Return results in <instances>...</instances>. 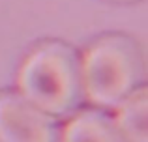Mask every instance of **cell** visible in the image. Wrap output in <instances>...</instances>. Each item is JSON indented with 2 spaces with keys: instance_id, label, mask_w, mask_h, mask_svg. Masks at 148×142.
Segmentation results:
<instances>
[{
  "instance_id": "cell-1",
  "label": "cell",
  "mask_w": 148,
  "mask_h": 142,
  "mask_svg": "<svg viewBox=\"0 0 148 142\" xmlns=\"http://www.w3.org/2000/svg\"><path fill=\"white\" fill-rule=\"evenodd\" d=\"M19 94L53 116H73L84 99L81 56L62 41H45L26 56L17 75Z\"/></svg>"
},
{
  "instance_id": "cell-2",
  "label": "cell",
  "mask_w": 148,
  "mask_h": 142,
  "mask_svg": "<svg viewBox=\"0 0 148 142\" xmlns=\"http://www.w3.org/2000/svg\"><path fill=\"white\" fill-rule=\"evenodd\" d=\"M84 97L99 109H116L145 86V58L127 36H105L81 58Z\"/></svg>"
},
{
  "instance_id": "cell-3",
  "label": "cell",
  "mask_w": 148,
  "mask_h": 142,
  "mask_svg": "<svg viewBox=\"0 0 148 142\" xmlns=\"http://www.w3.org/2000/svg\"><path fill=\"white\" fill-rule=\"evenodd\" d=\"M62 129L21 94H0V142H60Z\"/></svg>"
},
{
  "instance_id": "cell-4",
  "label": "cell",
  "mask_w": 148,
  "mask_h": 142,
  "mask_svg": "<svg viewBox=\"0 0 148 142\" xmlns=\"http://www.w3.org/2000/svg\"><path fill=\"white\" fill-rule=\"evenodd\" d=\"M60 142H124L112 116L99 109L75 112L62 129Z\"/></svg>"
},
{
  "instance_id": "cell-5",
  "label": "cell",
  "mask_w": 148,
  "mask_h": 142,
  "mask_svg": "<svg viewBox=\"0 0 148 142\" xmlns=\"http://www.w3.org/2000/svg\"><path fill=\"white\" fill-rule=\"evenodd\" d=\"M112 116L124 142H148V90L141 86L137 92L116 107Z\"/></svg>"
},
{
  "instance_id": "cell-6",
  "label": "cell",
  "mask_w": 148,
  "mask_h": 142,
  "mask_svg": "<svg viewBox=\"0 0 148 142\" xmlns=\"http://www.w3.org/2000/svg\"><path fill=\"white\" fill-rule=\"evenodd\" d=\"M122 2H135V0H122Z\"/></svg>"
}]
</instances>
